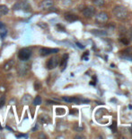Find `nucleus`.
Returning <instances> with one entry per match:
<instances>
[{
    "label": "nucleus",
    "instance_id": "11",
    "mask_svg": "<svg viewBox=\"0 0 132 139\" xmlns=\"http://www.w3.org/2000/svg\"><path fill=\"white\" fill-rule=\"evenodd\" d=\"M67 59H68V55L67 54H64L62 57L61 61L59 62V65L61 67V71H63L66 68V64H67Z\"/></svg>",
    "mask_w": 132,
    "mask_h": 139
},
{
    "label": "nucleus",
    "instance_id": "19",
    "mask_svg": "<svg viewBox=\"0 0 132 139\" xmlns=\"http://www.w3.org/2000/svg\"><path fill=\"white\" fill-rule=\"evenodd\" d=\"M93 3H94V5H96V6L100 7V6H102V5H104V4H105V1H104V0H93Z\"/></svg>",
    "mask_w": 132,
    "mask_h": 139
},
{
    "label": "nucleus",
    "instance_id": "10",
    "mask_svg": "<svg viewBox=\"0 0 132 139\" xmlns=\"http://www.w3.org/2000/svg\"><path fill=\"white\" fill-rule=\"evenodd\" d=\"M65 19L66 21L69 22V23H73V22H75L78 20L77 15H75L74 14H70V13H67V14H65Z\"/></svg>",
    "mask_w": 132,
    "mask_h": 139
},
{
    "label": "nucleus",
    "instance_id": "3",
    "mask_svg": "<svg viewBox=\"0 0 132 139\" xmlns=\"http://www.w3.org/2000/svg\"><path fill=\"white\" fill-rule=\"evenodd\" d=\"M108 20H109L108 14L104 12L99 13V14L95 16V22H96L97 24H106L107 22H108Z\"/></svg>",
    "mask_w": 132,
    "mask_h": 139
},
{
    "label": "nucleus",
    "instance_id": "2",
    "mask_svg": "<svg viewBox=\"0 0 132 139\" xmlns=\"http://www.w3.org/2000/svg\"><path fill=\"white\" fill-rule=\"evenodd\" d=\"M32 50L29 48H23L19 51L18 52V58L19 60H21L23 61H26L27 60L30 59V57L32 56Z\"/></svg>",
    "mask_w": 132,
    "mask_h": 139
},
{
    "label": "nucleus",
    "instance_id": "13",
    "mask_svg": "<svg viewBox=\"0 0 132 139\" xmlns=\"http://www.w3.org/2000/svg\"><path fill=\"white\" fill-rule=\"evenodd\" d=\"M39 121L41 124H49L50 123V118L48 115H40L39 117Z\"/></svg>",
    "mask_w": 132,
    "mask_h": 139
},
{
    "label": "nucleus",
    "instance_id": "24",
    "mask_svg": "<svg viewBox=\"0 0 132 139\" xmlns=\"http://www.w3.org/2000/svg\"><path fill=\"white\" fill-rule=\"evenodd\" d=\"M63 5H66V6H68L72 4V1L71 0H63Z\"/></svg>",
    "mask_w": 132,
    "mask_h": 139
},
{
    "label": "nucleus",
    "instance_id": "22",
    "mask_svg": "<svg viewBox=\"0 0 132 139\" xmlns=\"http://www.w3.org/2000/svg\"><path fill=\"white\" fill-rule=\"evenodd\" d=\"M5 103V96H2V97L0 98V108H3Z\"/></svg>",
    "mask_w": 132,
    "mask_h": 139
},
{
    "label": "nucleus",
    "instance_id": "17",
    "mask_svg": "<svg viewBox=\"0 0 132 139\" xmlns=\"http://www.w3.org/2000/svg\"><path fill=\"white\" fill-rule=\"evenodd\" d=\"M0 12H1V14H2L5 15V14H8V12H9V9H8V7H7L6 5H0Z\"/></svg>",
    "mask_w": 132,
    "mask_h": 139
},
{
    "label": "nucleus",
    "instance_id": "8",
    "mask_svg": "<svg viewBox=\"0 0 132 139\" xmlns=\"http://www.w3.org/2000/svg\"><path fill=\"white\" fill-rule=\"evenodd\" d=\"M83 14L87 18H91L95 14V9L93 6H86L83 10Z\"/></svg>",
    "mask_w": 132,
    "mask_h": 139
},
{
    "label": "nucleus",
    "instance_id": "29",
    "mask_svg": "<svg viewBox=\"0 0 132 139\" xmlns=\"http://www.w3.org/2000/svg\"><path fill=\"white\" fill-rule=\"evenodd\" d=\"M69 113H70L71 115H72V114H77V110H76V109H71Z\"/></svg>",
    "mask_w": 132,
    "mask_h": 139
},
{
    "label": "nucleus",
    "instance_id": "31",
    "mask_svg": "<svg viewBox=\"0 0 132 139\" xmlns=\"http://www.w3.org/2000/svg\"><path fill=\"white\" fill-rule=\"evenodd\" d=\"M47 104H49V105H54V104H57V103L54 101H52V100H47Z\"/></svg>",
    "mask_w": 132,
    "mask_h": 139
},
{
    "label": "nucleus",
    "instance_id": "14",
    "mask_svg": "<svg viewBox=\"0 0 132 139\" xmlns=\"http://www.w3.org/2000/svg\"><path fill=\"white\" fill-rule=\"evenodd\" d=\"M14 60H9V61H6L5 63V65H4V71H10V70L14 67Z\"/></svg>",
    "mask_w": 132,
    "mask_h": 139
},
{
    "label": "nucleus",
    "instance_id": "20",
    "mask_svg": "<svg viewBox=\"0 0 132 139\" xmlns=\"http://www.w3.org/2000/svg\"><path fill=\"white\" fill-rule=\"evenodd\" d=\"M13 10L14 11H18V10H22V1L16 2L13 5Z\"/></svg>",
    "mask_w": 132,
    "mask_h": 139
},
{
    "label": "nucleus",
    "instance_id": "36",
    "mask_svg": "<svg viewBox=\"0 0 132 139\" xmlns=\"http://www.w3.org/2000/svg\"><path fill=\"white\" fill-rule=\"evenodd\" d=\"M0 129H2V127H1V126H0Z\"/></svg>",
    "mask_w": 132,
    "mask_h": 139
},
{
    "label": "nucleus",
    "instance_id": "25",
    "mask_svg": "<svg viewBox=\"0 0 132 139\" xmlns=\"http://www.w3.org/2000/svg\"><path fill=\"white\" fill-rule=\"evenodd\" d=\"M57 114L58 115H64L65 114V110H64V109H57Z\"/></svg>",
    "mask_w": 132,
    "mask_h": 139
},
{
    "label": "nucleus",
    "instance_id": "5",
    "mask_svg": "<svg viewBox=\"0 0 132 139\" xmlns=\"http://www.w3.org/2000/svg\"><path fill=\"white\" fill-rule=\"evenodd\" d=\"M59 50L57 49V48H47V47H43L40 49V54L41 56H48V55L52 54V53H57L59 52Z\"/></svg>",
    "mask_w": 132,
    "mask_h": 139
},
{
    "label": "nucleus",
    "instance_id": "18",
    "mask_svg": "<svg viewBox=\"0 0 132 139\" xmlns=\"http://www.w3.org/2000/svg\"><path fill=\"white\" fill-rule=\"evenodd\" d=\"M33 105H34V106H40V104L42 103V99H41V98H40V96H37L35 99H33Z\"/></svg>",
    "mask_w": 132,
    "mask_h": 139
},
{
    "label": "nucleus",
    "instance_id": "21",
    "mask_svg": "<svg viewBox=\"0 0 132 139\" xmlns=\"http://www.w3.org/2000/svg\"><path fill=\"white\" fill-rule=\"evenodd\" d=\"M111 129L112 130V132H113V133H116V132H117V125H116V122H115V121H114V122H112V124H111Z\"/></svg>",
    "mask_w": 132,
    "mask_h": 139
},
{
    "label": "nucleus",
    "instance_id": "7",
    "mask_svg": "<svg viewBox=\"0 0 132 139\" xmlns=\"http://www.w3.org/2000/svg\"><path fill=\"white\" fill-rule=\"evenodd\" d=\"M54 5V2H53V0H42L41 2L40 3V8L41 10H48L51 8Z\"/></svg>",
    "mask_w": 132,
    "mask_h": 139
},
{
    "label": "nucleus",
    "instance_id": "30",
    "mask_svg": "<svg viewBox=\"0 0 132 139\" xmlns=\"http://www.w3.org/2000/svg\"><path fill=\"white\" fill-rule=\"evenodd\" d=\"M75 44L77 45V47H79V48H80V49H84V47H85V46H83V45L81 44L80 42H76Z\"/></svg>",
    "mask_w": 132,
    "mask_h": 139
},
{
    "label": "nucleus",
    "instance_id": "4",
    "mask_svg": "<svg viewBox=\"0 0 132 139\" xmlns=\"http://www.w3.org/2000/svg\"><path fill=\"white\" fill-rule=\"evenodd\" d=\"M59 63V57H51L46 63V67L48 70H53L56 68Z\"/></svg>",
    "mask_w": 132,
    "mask_h": 139
},
{
    "label": "nucleus",
    "instance_id": "32",
    "mask_svg": "<svg viewBox=\"0 0 132 139\" xmlns=\"http://www.w3.org/2000/svg\"><path fill=\"white\" fill-rule=\"evenodd\" d=\"M57 27H58V28H59L61 31H63V32H64V31H65V29H64V27H63V26L60 25V24H58V25H57Z\"/></svg>",
    "mask_w": 132,
    "mask_h": 139
},
{
    "label": "nucleus",
    "instance_id": "27",
    "mask_svg": "<svg viewBox=\"0 0 132 139\" xmlns=\"http://www.w3.org/2000/svg\"><path fill=\"white\" fill-rule=\"evenodd\" d=\"M7 34V32L5 30H3V31H1V33H0V35H1V37L2 38H4L5 37V35Z\"/></svg>",
    "mask_w": 132,
    "mask_h": 139
},
{
    "label": "nucleus",
    "instance_id": "9",
    "mask_svg": "<svg viewBox=\"0 0 132 139\" xmlns=\"http://www.w3.org/2000/svg\"><path fill=\"white\" fill-rule=\"evenodd\" d=\"M29 70V65L25 63H21L18 65V68H17V71L20 75H25L27 71Z\"/></svg>",
    "mask_w": 132,
    "mask_h": 139
},
{
    "label": "nucleus",
    "instance_id": "23",
    "mask_svg": "<svg viewBox=\"0 0 132 139\" xmlns=\"http://www.w3.org/2000/svg\"><path fill=\"white\" fill-rule=\"evenodd\" d=\"M40 87H41V85H40V81H35V82H34V90H40Z\"/></svg>",
    "mask_w": 132,
    "mask_h": 139
},
{
    "label": "nucleus",
    "instance_id": "34",
    "mask_svg": "<svg viewBox=\"0 0 132 139\" xmlns=\"http://www.w3.org/2000/svg\"><path fill=\"white\" fill-rule=\"evenodd\" d=\"M14 102H15V100H14V99H12V100L10 101V104H11V105H13V104H14Z\"/></svg>",
    "mask_w": 132,
    "mask_h": 139
},
{
    "label": "nucleus",
    "instance_id": "33",
    "mask_svg": "<svg viewBox=\"0 0 132 139\" xmlns=\"http://www.w3.org/2000/svg\"><path fill=\"white\" fill-rule=\"evenodd\" d=\"M26 135H24V134H21V135H16V137H25Z\"/></svg>",
    "mask_w": 132,
    "mask_h": 139
},
{
    "label": "nucleus",
    "instance_id": "12",
    "mask_svg": "<svg viewBox=\"0 0 132 139\" xmlns=\"http://www.w3.org/2000/svg\"><path fill=\"white\" fill-rule=\"evenodd\" d=\"M91 33L93 34L96 36H106L108 33H107L106 31L104 30H97V29H94V30H91Z\"/></svg>",
    "mask_w": 132,
    "mask_h": 139
},
{
    "label": "nucleus",
    "instance_id": "15",
    "mask_svg": "<svg viewBox=\"0 0 132 139\" xmlns=\"http://www.w3.org/2000/svg\"><path fill=\"white\" fill-rule=\"evenodd\" d=\"M32 99H33V98H32V96L30 94H24V96H23V98H22V103L24 104V105H28L30 102L32 101Z\"/></svg>",
    "mask_w": 132,
    "mask_h": 139
},
{
    "label": "nucleus",
    "instance_id": "28",
    "mask_svg": "<svg viewBox=\"0 0 132 139\" xmlns=\"http://www.w3.org/2000/svg\"><path fill=\"white\" fill-rule=\"evenodd\" d=\"M120 41H121V42H122L124 44H128V43H129V40H128L127 38H121V39H120Z\"/></svg>",
    "mask_w": 132,
    "mask_h": 139
},
{
    "label": "nucleus",
    "instance_id": "26",
    "mask_svg": "<svg viewBox=\"0 0 132 139\" xmlns=\"http://www.w3.org/2000/svg\"><path fill=\"white\" fill-rule=\"evenodd\" d=\"M38 25L40 26V27H41L42 29H47L48 28L47 24H45V23H39V24H38Z\"/></svg>",
    "mask_w": 132,
    "mask_h": 139
},
{
    "label": "nucleus",
    "instance_id": "6",
    "mask_svg": "<svg viewBox=\"0 0 132 139\" xmlns=\"http://www.w3.org/2000/svg\"><path fill=\"white\" fill-rule=\"evenodd\" d=\"M64 101L68 102V103H76V104H80L82 102H89V100L87 99H79V98H75V97H63L62 98Z\"/></svg>",
    "mask_w": 132,
    "mask_h": 139
},
{
    "label": "nucleus",
    "instance_id": "35",
    "mask_svg": "<svg viewBox=\"0 0 132 139\" xmlns=\"http://www.w3.org/2000/svg\"><path fill=\"white\" fill-rule=\"evenodd\" d=\"M1 15H2V14H1V12H0V17H1Z\"/></svg>",
    "mask_w": 132,
    "mask_h": 139
},
{
    "label": "nucleus",
    "instance_id": "16",
    "mask_svg": "<svg viewBox=\"0 0 132 139\" xmlns=\"http://www.w3.org/2000/svg\"><path fill=\"white\" fill-rule=\"evenodd\" d=\"M22 10L24 11V12H31L32 11V6L29 5L27 2H24V1H22Z\"/></svg>",
    "mask_w": 132,
    "mask_h": 139
},
{
    "label": "nucleus",
    "instance_id": "1",
    "mask_svg": "<svg viewBox=\"0 0 132 139\" xmlns=\"http://www.w3.org/2000/svg\"><path fill=\"white\" fill-rule=\"evenodd\" d=\"M113 14L119 20H124L128 16V11L127 8L123 5H116L113 8Z\"/></svg>",
    "mask_w": 132,
    "mask_h": 139
}]
</instances>
